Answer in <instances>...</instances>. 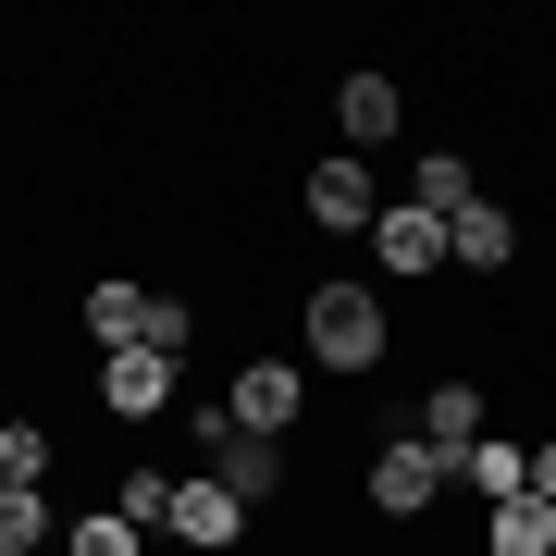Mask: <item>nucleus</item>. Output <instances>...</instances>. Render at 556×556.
I'll list each match as a JSON object with an SVG mask.
<instances>
[{
    "mask_svg": "<svg viewBox=\"0 0 556 556\" xmlns=\"http://www.w3.org/2000/svg\"><path fill=\"white\" fill-rule=\"evenodd\" d=\"M298 334H309V371L371 383L383 346H396V321H383V298H371L358 273H334V285H309V298H298Z\"/></svg>",
    "mask_w": 556,
    "mask_h": 556,
    "instance_id": "1",
    "label": "nucleus"
},
{
    "mask_svg": "<svg viewBox=\"0 0 556 556\" xmlns=\"http://www.w3.org/2000/svg\"><path fill=\"white\" fill-rule=\"evenodd\" d=\"M186 445H199V470L223 482V495H236V507H260V495H285V445L273 433H248V420L236 408H186Z\"/></svg>",
    "mask_w": 556,
    "mask_h": 556,
    "instance_id": "2",
    "label": "nucleus"
},
{
    "mask_svg": "<svg viewBox=\"0 0 556 556\" xmlns=\"http://www.w3.org/2000/svg\"><path fill=\"white\" fill-rule=\"evenodd\" d=\"M223 408H236L248 420V433H298V420H309V358H273V346H260V358H236V383H223Z\"/></svg>",
    "mask_w": 556,
    "mask_h": 556,
    "instance_id": "3",
    "label": "nucleus"
},
{
    "mask_svg": "<svg viewBox=\"0 0 556 556\" xmlns=\"http://www.w3.org/2000/svg\"><path fill=\"white\" fill-rule=\"evenodd\" d=\"M298 211L321 223V236H371V223H383V174H371V161H309V186H298Z\"/></svg>",
    "mask_w": 556,
    "mask_h": 556,
    "instance_id": "4",
    "label": "nucleus"
},
{
    "mask_svg": "<svg viewBox=\"0 0 556 556\" xmlns=\"http://www.w3.org/2000/svg\"><path fill=\"white\" fill-rule=\"evenodd\" d=\"M371 507H383V519H433V507H445V457L420 445V433H383V445H371Z\"/></svg>",
    "mask_w": 556,
    "mask_h": 556,
    "instance_id": "5",
    "label": "nucleus"
},
{
    "mask_svg": "<svg viewBox=\"0 0 556 556\" xmlns=\"http://www.w3.org/2000/svg\"><path fill=\"white\" fill-rule=\"evenodd\" d=\"M334 124H346V161H383L408 137V87L396 75H371V62H358V75L334 87Z\"/></svg>",
    "mask_w": 556,
    "mask_h": 556,
    "instance_id": "6",
    "label": "nucleus"
},
{
    "mask_svg": "<svg viewBox=\"0 0 556 556\" xmlns=\"http://www.w3.org/2000/svg\"><path fill=\"white\" fill-rule=\"evenodd\" d=\"M174 383H186V358H161V346L100 358V408H112V420H161V408H174Z\"/></svg>",
    "mask_w": 556,
    "mask_h": 556,
    "instance_id": "7",
    "label": "nucleus"
},
{
    "mask_svg": "<svg viewBox=\"0 0 556 556\" xmlns=\"http://www.w3.org/2000/svg\"><path fill=\"white\" fill-rule=\"evenodd\" d=\"M161 532H174L186 556H236V544H248V507L199 470V482H174V519H161Z\"/></svg>",
    "mask_w": 556,
    "mask_h": 556,
    "instance_id": "8",
    "label": "nucleus"
},
{
    "mask_svg": "<svg viewBox=\"0 0 556 556\" xmlns=\"http://www.w3.org/2000/svg\"><path fill=\"white\" fill-rule=\"evenodd\" d=\"M371 260L396 285H420V273H445V223L420 211V199H383V223H371Z\"/></svg>",
    "mask_w": 556,
    "mask_h": 556,
    "instance_id": "9",
    "label": "nucleus"
},
{
    "mask_svg": "<svg viewBox=\"0 0 556 556\" xmlns=\"http://www.w3.org/2000/svg\"><path fill=\"white\" fill-rule=\"evenodd\" d=\"M408 433L433 445V457H445V482H457V457L482 445V383H470V371H445L433 396H420V420H408Z\"/></svg>",
    "mask_w": 556,
    "mask_h": 556,
    "instance_id": "10",
    "label": "nucleus"
},
{
    "mask_svg": "<svg viewBox=\"0 0 556 556\" xmlns=\"http://www.w3.org/2000/svg\"><path fill=\"white\" fill-rule=\"evenodd\" d=\"M149 309H161V285H87L75 321H87V346L124 358V346H149Z\"/></svg>",
    "mask_w": 556,
    "mask_h": 556,
    "instance_id": "11",
    "label": "nucleus"
},
{
    "mask_svg": "<svg viewBox=\"0 0 556 556\" xmlns=\"http://www.w3.org/2000/svg\"><path fill=\"white\" fill-rule=\"evenodd\" d=\"M445 260H457V273H507V260H519V211L507 199H470L445 223Z\"/></svg>",
    "mask_w": 556,
    "mask_h": 556,
    "instance_id": "12",
    "label": "nucleus"
},
{
    "mask_svg": "<svg viewBox=\"0 0 556 556\" xmlns=\"http://www.w3.org/2000/svg\"><path fill=\"white\" fill-rule=\"evenodd\" d=\"M482 556H556V507H544V495L482 507Z\"/></svg>",
    "mask_w": 556,
    "mask_h": 556,
    "instance_id": "13",
    "label": "nucleus"
},
{
    "mask_svg": "<svg viewBox=\"0 0 556 556\" xmlns=\"http://www.w3.org/2000/svg\"><path fill=\"white\" fill-rule=\"evenodd\" d=\"M457 482H470L482 507H507V495H532V445H507V433H482L470 457H457Z\"/></svg>",
    "mask_w": 556,
    "mask_h": 556,
    "instance_id": "14",
    "label": "nucleus"
},
{
    "mask_svg": "<svg viewBox=\"0 0 556 556\" xmlns=\"http://www.w3.org/2000/svg\"><path fill=\"white\" fill-rule=\"evenodd\" d=\"M75 507H50V482H0V556H38Z\"/></svg>",
    "mask_w": 556,
    "mask_h": 556,
    "instance_id": "15",
    "label": "nucleus"
},
{
    "mask_svg": "<svg viewBox=\"0 0 556 556\" xmlns=\"http://www.w3.org/2000/svg\"><path fill=\"white\" fill-rule=\"evenodd\" d=\"M408 199L433 211V223H457V211L482 199V186H470V161H457V149H420V161H408Z\"/></svg>",
    "mask_w": 556,
    "mask_h": 556,
    "instance_id": "16",
    "label": "nucleus"
},
{
    "mask_svg": "<svg viewBox=\"0 0 556 556\" xmlns=\"http://www.w3.org/2000/svg\"><path fill=\"white\" fill-rule=\"evenodd\" d=\"M62 556H149V532L124 507H75V519H62Z\"/></svg>",
    "mask_w": 556,
    "mask_h": 556,
    "instance_id": "17",
    "label": "nucleus"
},
{
    "mask_svg": "<svg viewBox=\"0 0 556 556\" xmlns=\"http://www.w3.org/2000/svg\"><path fill=\"white\" fill-rule=\"evenodd\" d=\"M50 457H62V433H50V420H0V482H50Z\"/></svg>",
    "mask_w": 556,
    "mask_h": 556,
    "instance_id": "18",
    "label": "nucleus"
},
{
    "mask_svg": "<svg viewBox=\"0 0 556 556\" xmlns=\"http://www.w3.org/2000/svg\"><path fill=\"white\" fill-rule=\"evenodd\" d=\"M112 507L137 519V532H161V519H174V482H161V457H124V470H112Z\"/></svg>",
    "mask_w": 556,
    "mask_h": 556,
    "instance_id": "19",
    "label": "nucleus"
},
{
    "mask_svg": "<svg viewBox=\"0 0 556 556\" xmlns=\"http://www.w3.org/2000/svg\"><path fill=\"white\" fill-rule=\"evenodd\" d=\"M532 495L556 507V433H532Z\"/></svg>",
    "mask_w": 556,
    "mask_h": 556,
    "instance_id": "20",
    "label": "nucleus"
},
{
    "mask_svg": "<svg viewBox=\"0 0 556 556\" xmlns=\"http://www.w3.org/2000/svg\"><path fill=\"white\" fill-rule=\"evenodd\" d=\"M0 420H13V383H0Z\"/></svg>",
    "mask_w": 556,
    "mask_h": 556,
    "instance_id": "21",
    "label": "nucleus"
}]
</instances>
